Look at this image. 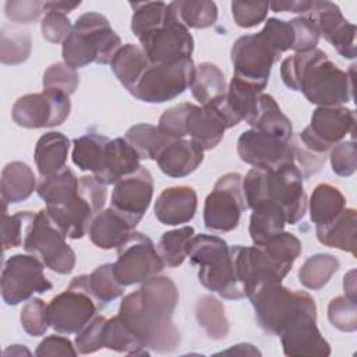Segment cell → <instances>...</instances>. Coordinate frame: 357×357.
<instances>
[{
	"label": "cell",
	"instance_id": "cell-1",
	"mask_svg": "<svg viewBox=\"0 0 357 357\" xmlns=\"http://www.w3.org/2000/svg\"><path fill=\"white\" fill-rule=\"evenodd\" d=\"M177 301L174 282L156 275L123 297L117 315L142 347L170 353L180 344V332L172 319Z\"/></svg>",
	"mask_w": 357,
	"mask_h": 357
},
{
	"label": "cell",
	"instance_id": "cell-2",
	"mask_svg": "<svg viewBox=\"0 0 357 357\" xmlns=\"http://www.w3.org/2000/svg\"><path fill=\"white\" fill-rule=\"evenodd\" d=\"M340 70L321 49L298 52L280 64L284 85L317 106H342L353 99V71Z\"/></svg>",
	"mask_w": 357,
	"mask_h": 357
},
{
	"label": "cell",
	"instance_id": "cell-3",
	"mask_svg": "<svg viewBox=\"0 0 357 357\" xmlns=\"http://www.w3.org/2000/svg\"><path fill=\"white\" fill-rule=\"evenodd\" d=\"M300 240L282 231L264 245L230 247L234 272L244 293L265 282H282L301 254Z\"/></svg>",
	"mask_w": 357,
	"mask_h": 357
},
{
	"label": "cell",
	"instance_id": "cell-4",
	"mask_svg": "<svg viewBox=\"0 0 357 357\" xmlns=\"http://www.w3.org/2000/svg\"><path fill=\"white\" fill-rule=\"evenodd\" d=\"M243 194L247 208L262 201L279 205L289 225L301 220L307 211V195L303 187V174L296 163L276 170L252 167L243 178Z\"/></svg>",
	"mask_w": 357,
	"mask_h": 357
},
{
	"label": "cell",
	"instance_id": "cell-5",
	"mask_svg": "<svg viewBox=\"0 0 357 357\" xmlns=\"http://www.w3.org/2000/svg\"><path fill=\"white\" fill-rule=\"evenodd\" d=\"M120 47L121 40L107 18L89 11L77 18L71 33L61 43V56L67 66L77 70L91 63H110Z\"/></svg>",
	"mask_w": 357,
	"mask_h": 357
},
{
	"label": "cell",
	"instance_id": "cell-6",
	"mask_svg": "<svg viewBox=\"0 0 357 357\" xmlns=\"http://www.w3.org/2000/svg\"><path fill=\"white\" fill-rule=\"evenodd\" d=\"M187 257L197 265L199 283L220 297L240 300L245 297L234 272L230 245L218 236L197 234L188 243Z\"/></svg>",
	"mask_w": 357,
	"mask_h": 357
},
{
	"label": "cell",
	"instance_id": "cell-7",
	"mask_svg": "<svg viewBox=\"0 0 357 357\" xmlns=\"http://www.w3.org/2000/svg\"><path fill=\"white\" fill-rule=\"evenodd\" d=\"M245 296L250 298L259 328L279 336L301 312L317 308L315 300L303 290H290L282 282H265L251 287Z\"/></svg>",
	"mask_w": 357,
	"mask_h": 357
},
{
	"label": "cell",
	"instance_id": "cell-8",
	"mask_svg": "<svg viewBox=\"0 0 357 357\" xmlns=\"http://www.w3.org/2000/svg\"><path fill=\"white\" fill-rule=\"evenodd\" d=\"M24 250L35 255L50 271L68 275L75 266V252L66 243V234L52 219L49 212L40 209L29 220L24 241Z\"/></svg>",
	"mask_w": 357,
	"mask_h": 357
},
{
	"label": "cell",
	"instance_id": "cell-9",
	"mask_svg": "<svg viewBox=\"0 0 357 357\" xmlns=\"http://www.w3.org/2000/svg\"><path fill=\"white\" fill-rule=\"evenodd\" d=\"M106 185L93 176L78 178L77 195L64 206L46 209L66 237L78 240L88 233L91 220L98 215L106 202Z\"/></svg>",
	"mask_w": 357,
	"mask_h": 357
},
{
	"label": "cell",
	"instance_id": "cell-10",
	"mask_svg": "<svg viewBox=\"0 0 357 357\" xmlns=\"http://www.w3.org/2000/svg\"><path fill=\"white\" fill-rule=\"evenodd\" d=\"M194 73L191 57L174 63L149 64L130 93L145 103H163L190 88Z\"/></svg>",
	"mask_w": 357,
	"mask_h": 357
},
{
	"label": "cell",
	"instance_id": "cell-11",
	"mask_svg": "<svg viewBox=\"0 0 357 357\" xmlns=\"http://www.w3.org/2000/svg\"><path fill=\"white\" fill-rule=\"evenodd\" d=\"M280 56V49L264 28L258 33L243 35L230 50L233 75L266 86L272 66Z\"/></svg>",
	"mask_w": 357,
	"mask_h": 357
},
{
	"label": "cell",
	"instance_id": "cell-12",
	"mask_svg": "<svg viewBox=\"0 0 357 357\" xmlns=\"http://www.w3.org/2000/svg\"><path fill=\"white\" fill-rule=\"evenodd\" d=\"M354 110L344 106H318L310 124L298 134V145L317 156H325L349 132L354 134Z\"/></svg>",
	"mask_w": 357,
	"mask_h": 357
},
{
	"label": "cell",
	"instance_id": "cell-13",
	"mask_svg": "<svg viewBox=\"0 0 357 357\" xmlns=\"http://www.w3.org/2000/svg\"><path fill=\"white\" fill-rule=\"evenodd\" d=\"M167 18L160 25L142 33L138 40L151 64L174 63L188 59L194 50V38L180 22L170 3Z\"/></svg>",
	"mask_w": 357,
	"mask_h": 357
},
{
	"label": "cell",
	"instance_id": "cell-14",
	"mask_svg": "<svg viewBox=\"0 0 357 357\" xmlns=\"http://www.w3.org/2000/svg\"><path fill=\"white\" fill-rule=\"evenodd\" d=\"M247 208L243 194V177L226 173L218 178L204 204V225L213 231H231L238 226L241 212Z\"/></svg>",
	"mask_w": 357,
	"mask_h": 357
},
{
	"label": "cell",
	"instance_id": "cell-15",
	"mask_svg": "<svg viewBox=\"0 0 357 357\" xmlns=\"http://www.w3.org/2000/svg\"><path fill=\"white\" fill-rule=\"evenodd\" d=\"M116 250L117 259L113 264V271L123 286L144 283L165 268L153 241L139 231L134 230L127 241Z\"/></svg>",
	"mask_w": 357,
	"mask_h": 357
},
{
	"label": "cell",
	"instance_id": "cell-16",
	"mask_svg": "<svg viewBox=\"0 0 357 357\" xmlns=\"http://www.w3.org/2000/svg\"><path fill=\"white\" fill-rule=\"evenodd\" d=\"M43 264L32 254H15L3 266L0 289L7 305H17L35 293H46L53 284L43 273Z\"/></svg>",
	"mask_w": 357,
	"mask_h": 357
},
{
	"label": "cell",
	"instance_id": "cell-17",
	"mask_svg": "<svg viewBox=\"0 0 357 357\" xmlns=\"http://www.w3.org/2000/svg\"><path fill=\"white\" fill-rule=\"evenodd\" d=\"M71 110L70 95L43 89L39 93H28L15 100L11 110L14 123L24 128H45L63 124Z\"/></svg>",
	"mask_w": 357,
	"mask_h": 357
},
{
	"label": "cell",
	"instance_id": "cell-18",
	"mask_svg": "<svg viewBox=\"0 0 357 357\" xmlns=\"http://www.w3.org/2000/svg\"><path fill=\"white\" fill-rule=\"evenodd\" d=\"M98 310L96 300L74 280L47 304L50 326L64 335L81 331L96 315Z\"/></svg>",
	"mask_w": 357,
	"mask_h": 357
},
{
	"label": "cell",
	"instance_id": "cell-19",
	"mask_svg": "<svg viewBox=\"0 0 357 357\" xmlns=\"http://www.w3.org/2000/svg\"><path fill=\"white\" fill-rule=\"evenodd\" d=\"M294 142L251 128L238 137L237 153L252 167L276 170L294 163Z\"/></svg>",
	"mask_w": 357,
	"mask_h": 357
},
{
	"label": "cell",
	"instance_id": "cell-20",
	"mask_svg": "<svg viewBox=\"0 0 357 357\" xmlns=\"http://www.w3.org/2000/svg\"><path fill=\"white\" fill-rule=\"evenodd\" d=\"M322 35L344 59L356 57V25L349 22L332 1H310L304 13Z\"/></svg>",
	"mask_w": 357,
	"mask_h": 357
},
{
	"label": "cell",
	"instance_id": "cell-21",
	"mask_svg": "<svg viewBox=\"0 0 357 357\" xmlns=\"http://www.w3.org/2000/svg\"><path fill=\"white\" fill-rule=\"evenodd\" d=\"M152 195V174L148 169L141 166L137 172L116 183L112 192L110 206L135 227L148 211Z\"/></svg>",
	"mask_w": 357,
	"mask_h": 357
},
{
	"label": "cell",
	"instance_id": "cell-22",
	"mask_svg": "<svg viewBox=\"0 0 357 357\" xmlns=\"http://www.w3.org/2000/svg\"><path fill=\"white\" fill-rule=\"evenodd\" d=\"M283 353L290 357L329 356L331 346L317 326V308L301 312L279 335Z\"/></svg>",
	"mask_w": 357,
	"mask_h": 357
},
{
	"label": "cell",
	"instance_id": "cell-23",
	"mask_svg": "<svg viewBox=\"0 0 357 357\" xmlns=\"http://www.w3.org/2000/svg\"><path fill=\"white\" fill-rule=\"evenodd\" d=\"M265 88L264 85L233 75L225 96L212 105H215L225 117L227 128H231L243 120L248 123L252 119L257 113L258 99Z\"/></svg>",
	"mask_w": 357,
	"mask_h": 357
},
{
	"label": "cell",
	"instance_id": "cell-24",
	"mask_svg": "<svg viewBox=\"0 0 357 357\" xmlns=\"http://www.w3.org/2000/svg\"><path fill=\"white\" fill-rule=\"evenodd\" d=\"M185 135H190L204 151L219 145L223 139L227 124L215 105L197 106L191 103L184 123Z\"/></svg>",
	"mask_w": 357,
	"mask_h": 357
},
{
	"label": "cell",
	"instance_id": "cell-25",
	"mask_svg": "<svg viewBox=\"0 0 357 357\" xmlns=\"http://www.w3.org/2000/svg\"><path fill=\"white\" fill-rule=\"evenodd\" d=\"M197 192L190 185L165 188L155 201V216L166 226H178L192 220L197 212Z\"/></svg>",
	"mask_w": 357,
	"mask_h": 357
},
{
	"label": "cell",
	"instance_id": "cell-26",
	"mask_svg": "<svg viewBox=\"0 0 357 357\" xmlns=\"http://www.w3.org/2000/svg\"><path fill=\"white\" fill-rule=\"evenodd\" d=\"M141 167L139 156L126 138L109 139L105 148L100 169L93 177L105 184H116L123 177H127Z\"/></svg>",
	"mask_w": 357,
	"mask_h": 357
},
{
	"label": "cell",
	"instance_id": "cell-27",
	"mask_svg": "<svg viewBox=\"0 0 357 357\" xmlns=\"http://www.w3.org/2000/svg\"><path fill=\"white\" fill-rule=\"evenodd\" d=\"M204 160V149L192 139H172L158 155L159 169L169 177L180 178L194 173Z\"/></svg>",
	"mask_w": 357,
	"mask_h": 357
},
{
	"label": "cell",
	"instance_id": "cell-28",
	"mask_svg": "<svg viewBox=\"0 0 357 357\" xmlns=\"http://www.w3.org/2000/svg\"><path fill=\"white\" fill-rule=\"evenodd\" d=\"M134 229L135 227L123 215L110 206L95 215L86 234L98 248L112 250L126 243Z\"/></svg>",
	"mask_w": 357,
	"mask_h": 357
},
{
	"label": "cell",
	"instance_id": "cell-29",
	"mask_svg": "<svg viewBox=\"0 0 357 357\" xmlns=\"http://www.w3.org/2000/svg\"><path fill=\"white\" fill-rule=\"evenodd\" d=\"M356 209L344 208L333 220L315 226V234L321 244L339 248L356 257Z\"/></svg>",
	"mask_w": 357,
	"mask_h": 357
},
{
	"label": "cell",
	"instance_id": "cell-30",
	"mask_svg": "<svg viewBox=\"0 0 357 357\" xmlns=\"http://www.w3.org/2000/svg\"><path fill=\"white\" fill-rule=\"evenodd\" d=\"M70 139L57 131L43 134L35 146V165L40 177L52 176L66 167Z\"/></svg>",
	"mask_w": 357,
	"mask_h": 357
},
{
	"label": "cell",
	"instance_id": "cell-31",
	"mask_svg": "<svg viewBox=\"0 0 357 357\" xmlns=\"http://www.w3.org/2000/svg\"><path fill=\"white\" fill-rule=\"evenodd\" d=\"M251 209L248 231L254 245H264L283 231L287 222L279 205L271 201H262Z\"/></svg>",
	"mask_w": 357,
	"mask_h": 357
},
{
	"label": "cell",
	"instance_id": "cell-32",
	"mask_svg": "<svg viewBox=\"0 0 357 357\" xmlns=\"http://www.w3.org/2000/svg\"><path fill=\"white\" fill-rule=\"evenodd\" d=\"M252 130L272 134L282 139H294L293 126L290 119L280 110L272 95L261 93L258 99L257 113L248 121Z\"/></svg>",
	"mask_w": 357,
	"mask_h": 357
},
{
	"label": "cell",
	"instance_id": "cell-33",
	"mask_svg": "<svg viewBox=\"0 0 357 357\" xmlns=\"http://www.w3.org/2000/svg\"><path fill=\"white\" fill-rule=\"evenodd\" d=\"M36 177L24 162H10L3 167L0 178V194L4 204H18L36 190Z\"/></svg>",
	"mask_w": 357,
	"mask_h": 357
},
{
	"label": "cell",
	"instance_id": "cell-34",
	"mask_svg": "<svg viewBox=\"0 0 357 357\" xmlns=\"http://www.w3.org/2000/svg\"><path fill=\"white\" fill-rule=\"evenodd\" d=\"M73 280L96 300L99 308H103L110 301L121 297L126 287L117 280L113 264L99 265L91 275H79L73 278Z\"/></svg>",
	"mask_w": 357,
	"mask_h": 357
},
{
	"label": "cell",
	"instance_id": "cell-35",
	"mask_svg": "<svg viewBox=\"0 0 357 357\" xmlns=\"http://www.w3.org/2000/svg\"><path fill=\"white\" fill-rule=\"evenodd\" d=\"M36 192L46 202V209H57L77 195L78 178L70 167H64L52 176L42 177Z\"/></svg>",
	"mask_w": 357,
	"mask_h": 357
},
{
	"label": "cell",
	"instance_id": "cell-36",
	"mask_svg": "<svg viewBox=\"0 0 357 357\" xmlns=\"http://www.w3.org/2000/svg\"><path fill=\"white\" fill-rule=\"evenodd\" d=\"M149 60L144 50L132 43L123 45L110 61L112 71L119 82L131 92L144 71L149 67Z\"/></svg>",
	"mask_w": 357,
	"mask_h": 357
},
{
	"label": "cell",
	"instance_id": "cell-37",
	"mask_svg": "<svg viewBox=\"0 0 357 357\" xmlns=\"http://www.w3.org/2000/svg\"><path fill=\"white\" fill-rule=\"evenodd\" d=\"M192 96L202 105H212L226 93V79L220 68L209 61L195 66L192 82L190 85Z\"/></svg>",
	"mask_w": 357,
	"mask_h": 357
},
{
	"label": "cell",
	"instance_id": "cell-38",
	"mask_svg": "<svg viewBox=\"0 0 357 357\" xmlns=\"http://www.w3.org/2000/svg\"><path fill=\"white\" fill-rule=\"evenodd\" d=\"M308 208L310 218L315 226L325 225L346 208V198L337 187L329 183H321L312 190Z\"/></svg>",
	"mask_w": 357,
	"mask_h": 357
},
{
	"label": "cell",
	"instance_id": "cell-39",
	"mask_svg": "<svg viewBox=\"0 0 357 357\" xmlns=\"http://www.w3.org/2000/svg\"><path fill=\"white\" fill-rule=\"evenodd\" d=\"M195 318L198 325L213 340L225 339L229 335V321L225 305L213 296H202L195 304Z\"/></svg>",
	"mask_w": 357,
	"mask_h": 357
},
{
	"label": "cell",
	"instance_id": "cell-40",
	"mask_svg": "<svg viewBox=\"0 0 357 357\" xmlns=\"http://www.w3.org/2000/svg\"><path fill=\"white\" fill-rule=\"evenodd\" d=\"M340 262L332 254L318 252L305 259L298 269L300 283L310 290H319L339 271Z\"/></svg>",
	"mask_w": 357,
	"mask_h": 357
},
{
	"label": "cell",
	"instance_id": "cell-41",
	"mask_svg": "<svg viewBox=\"0 0 357 357\" xmlns=\"http://www.w3.org/2000/svg\"><path fill=\"white\" fill-rule=\"evenodd\" d=\"M126 141L134 148L139 159L156 160L160 151L172 141L152 124H135L126 132Z\"/></svg>",
	"mask_w": 357,
	"mask_h": 357
},
{
	"label": "cell",
	"instance_id": "cell-42",
	"mask_svg": "<svg viewBox=\"0 0 357 357\" xmlns=\"http://www.w3.org/2000/svg\"><path fill=\"white\" fill-rule=\"evenodd\" d=\"M109 138L100 134H86L73 141L74 148L71 159L75 166L82 172L98 173L102 165L105 148Z\"/></svg>",
	"mask_w": 357,
	"mask_h": 357
},
{
	"label": "cell",
	"instance_id": "cell-43",
	"mask_svg": "<svg viewBox=\"0 0 357 357\" xmlns=\"http://www.w3.org/2000/svg\"><path fill=\"white\" fill-rule=\"evenodd\" d=\"M177 18L187 28L205 29L212 26L218 20V7L208 0H180L172 1Z\"/></svg>",
	"mask_w": 357,
	"mask_h": 357
},
{
	"label": "cell",
	"instance_id": "cell-44",
	"mask_svg": "<svg viewBox=\"0 0 357 357\" xmlns=\"http://www.w3.org/2000/svg\"><path fill=\"white\" fill-rule=\"evenodd\" d=\"M32 49L31 33L26 29L4 25L0 33V61L17 66L28 60Z\"/></svg>",
	"mask_w": 357,
	"mask_h": 357
},
{
	"label": "cell",
	"instance_id": "cell-45",
	"mask_svg": "<svg viewBox=\"0 0 357 357\" xmlns=\"http://www.w3.org/2000/svg\"><path fill=\"white\" fill-rule=\"evenodd\" d=\"M102 344L109 350L126 353L128 356H149L148 349L139 344V342L123 324L119 315L106 319L103 326Z\"/></svg>",
	"mask_w": 357,
	"mask_h": 357
},
{
	"label": "cell",
	"instance_id": "cell-46",
	"mask_svg": "<svg viewBox=\"0 0 357 357\" xmlns=\"http://www.w3.org/2000/svg\"><path fill=\"white\" fill-rule=\"evenodd\" d=\"M192 236V226H184L180 229L165 231L162 234L158 244V252L163 259L165 265L170 268H177L184 262L187 257L188 243Z\"/></svg>",
	"mask_w": 357,
	"mask_h": 357
},
{
	"label": "cell",
	"instance_id": "cell-47",
	"mask_svg": "<svg viewBox=\"0 0 357 357\" xmlns=\"http://www.w3.org/2000/svg\"><path fill=\"white\" fill-rule=\"evenodd\" d=\"M132 7L131 31L139 38L149 29L160 25L167 18V4L163 1H145V3H130Z\"/></svg>",
	"mask_w": 357,
	"mask_h": 357
},
{
	"label": "cell",
	"instance_id": "cell-48",
	"mask_svg": "<svg viewBox=\"0 0 357 357\" xmlns=\"http://www.w3.org/2000/svg\"><path fill=\"white\" fill-rule=\"evenodd\" d=\"M35 213L31 211L17 212L14 215L7 213V204L3 202L1 213V244L3 251L22 245L25 229Z\"/></svg>",
	"mask_w": 357,
	"mask_h": 357
},
{
	"label": "cell",
	"instance_id": "cell-49",
	"mask_svg": "<svg viewBox=\"0 0 357 357\" xmlns=\"http://www.w3.org/2000/svg\"><path fill=\"white\" fill-rule=\"evenodd\" d=\"M21 325L24 331L31 336H42L50 326L47 304L39 297H33L26 301L20 314Z\"/></svg>",
	"mask_w": 357,
	"mask_h": 357
},
{
	"label": "cell",
	"instance_id": "cell-50",
	"mask_svg": "<svg viewBox=\"0 0 357 357\" xmlns=\"http://www.w3.org/2000/svg\"><path fill=\"white\" fill-rule=\"evenodd\" d=\"M328 319L342 332L357 329V303L346 296L335 297L328 304Z\"/></svg>",
	"mask_w": 357,
	"mask_h": 357
},
{
	"label": "cell",
	"instance_id": "cell-51",
	"mask_svg": "<svg viewBox=\"0 0 357 357\" xmlns=\"http://www.w3.org/2000/svg\"><path fill=\"white\" fill-rule=\"evenodd\" d=\"M42 85L43 89H54L71 95L79 85V75L66 63H54L46 68Z\"/></svg>",
	"mask_w": 357,
	"mask_h": 357
},
{
	"label": "cell",
	"instance_id": "cell-52",
	"mask_svg": "<svg viewBox=\"0 0 357 357\" xmlns=\"http://www.w3.org/2000/svg\"><path fill=\"white\" fill-rule=\"evenodd\" d=\"M106 318L102 315H95L75 336V349L79 354H91L103 349V326Z\"/></svg>",
	"mask_w": 357,
	"mask_h": 357
},
{
	"label": "cell",
	"instance_id": "cell-53",
	"mask_svg": "<svg viewBox=\"0 0 357 357\" xmlns=\"http://www.w3.org/2000/svg\"><path fill=\"white\" fill-rule=\"evenodd\" d=\"M269 10V3L265 1H233L231 14L234 22L241 28H252L261 24Z\"/></svg>",
	"mask_w": 357,
	"mask_h": 357
},
{
	"label": "cell",
	"instance_id": "cell-54",
	"mask_svg": "<svg viewBox=\"0 0 357 357\" xmlns=\"http://www.w3.org/2000/svg\"><path fill=\"white\" fill-rule=\"evenodd\" d=\"M331 166L335 174L342 177L351 176L357 169V152L354 141H342L331 149Z\"/></svg>",
	"mask_w": 357,
	"mask_h": 357
},
{
	"label": "cell",
	"instance_id": "cell-55",
	"mask_svg": "<svg viewBox=\"0 0 357 357\" xmlns=\"http://www.w3.org/2000/svg\"><path fill=\"white\" fill-rule=\"evenodd\" d=\"M190 106H191L190 102H184L165 110L158 124V128L160 130V132H163L166 137L172 139L184 138L185 137L184 123H185V117L190 110Z\"/></svg>",
	"mask_w": 357,
	"mask_h": 357
},
{
	"label": "cell",
	"instance_id": "cell-56",
	"mask_svg": "<svg viewBox=\"0 0 357 357\" xmlns=\"http://www.w3.org/2000/svg\"><path fill=\"white\" fill-rule=\"evenodd\" d=\"M73 26L74 25H71L67 14L57 11L46 13L40 21L42 36L50 43H63L64 39L71 33Z\"/></svg>",
	"mask_w": 357,
	"mask_h": 357
},
{
	"label": "cell",
	"instance_id": "cell-57",
	"mask_svg": "<svg viewBox=\"0 0 357 357\" xmlns=\"http://www.w3.org/2000/svg\"><path fill=\"white\" fill-rule=\"evenodd\" d=\"M293 32H294V45L293 49L296 53L307 52L317 47L319 40V32L315 24L305 15L290 20Z\"/></svg>",
	"mask_w": 357,
	"mask_h": 357
},
{
	"label": "cell",
	"instance_id": "cell-58",
	"mask_svg": "<svg viewBox=\"0 0 357 357\" xmlns=\"http://www.w3.org/2000/svg\"><path fill=\"white\" fill-rule=\"evenodd\" d=\"M6 17L17 24L36 21L43 13V1L38 0H8L4 6Z\"/></svg>",
	"mask_w": 357,
	"mask_h": 357
},
{
	"label": "cell",
	"instance_id": "cell-59",
	"mask_svg": "<svg viewBox=\"0 0 357 357\" xmlns=\"http://www.w3.org/2000/svg\"><path fill=\"white\" fill-rule=\"evenodd\" d=\"M35 354L39 357H45V356H73L74 357L78 354V351L73 346L68 337L50 335L38 344Z\"/></svg>",
	"mask_w": 357,
	"mask_h": 357
},
{
	"label": "cell",
	"instance_id": "cell-60",
	"mask_svg": "<svg viewBox=\"0 0 357 357\" xmlns=\"http://www.w3.org/2000/svg\"><path fill=\"white\" fill-rule=\"evenodd\" d=\"M308 0H301V1H273L269 3V7L275 11H290V13H300L304 14L307 7H308Z\"/></svg>",
	"mask_w": 357,
	"mask_h": 357
},
{
	"label": "cell",
	"instance_id": "cell-61",
	"mask_svg": "<svg viewBox=\"0 0 357 357\" xmlns=\"http://www.w3.org/2000/svg\"><path fill=\"white\" fill-rule=\"evenodd\" d=\"M81 1H43V11H57L63 14H68L75 10Z\"/></svg>",
	"mask_w": 357,
	"mask_h": 357
},
{
	"label": "cell",
	"instance_id": "cell-62",
	"mask_svg": "<svg viewBox=\"0 0 357 357\" xmlns=\"http://www.w3.org/2000/svg\"><path fill=\"white\" fill-rule=\"evenodd\" d=\"M343 290H344V296L351 298V300H357L356 298V271L351 269L350 272H347L343 278Z\"/></svg>",
	"mask_w": 357,
	"mask_h": 357
},
{
	"label": "cell",
	"instance_id": "cell-63",
	"mask_svg": "<svg viewBox=\"0 0 357 357\" xmlns=\"http://www.w3.org/2000/svg\"><path fill=\"white\" fill-rule=\"evenodd\" d=\"M230 353H240V354H261L252 344L250 343H241V344H236L234 347L222 351V354H230Z\"/></svg>",
	"mask_w": 357,
	"mask_h": 357
}]
</instances>
